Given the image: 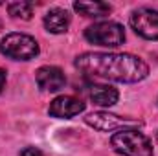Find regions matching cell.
<instances>
[{
  "instance_id": "obj_12",
  "label": "cell",
  "mask_w": 158,
  "mask_h": 156,
  "mask_svg": "<svg viewBox=\"0 0 158 156\" xmlns=\"http://www.w3.org/2000/svg\"><path fill=\"white\" fill-rule=\"evenodd\" d=\"M33 9H35L33 2H11V4H7V11L13 18L30 20L33 17Z\"/></svg>"
},
{
  "instance_id": "obj_5",
  "label": "cell",
  "mask_w": 158,
  "mask_h": 156,
  "mask_svg": "<svg viewBox=\"0 0 158 156\" xmlns=\"http://www.w3.org/2000/svg\"><path fill=\"white\" fill-rule=\"evenodd\" d=\"M85 123L99 132H112V130H123V129H136L142 127V121L131 119V117H119L116 114H109L103 110L92 112L85 117Z\"/></svg>"
},
{
  "instance_id": "obj_13",
  "label": "cell",
  "mask_w": 158,
  "mask_h": 156,
  "mask_svg": "<svg viewBox=\"0 0 158 156\" xmlns=\"http://www.w3.org/2000/svg\"><path fill=\"white\" fill-rule=\"evenodd\" d=\"M20 156H44V154H42V151L37 149V147H26V149L20 151Z\"/></svg>"
},
{
  "instance_id": "obj_14",
  "label": "cell",
  "mask_w": 158,
  "mask_h": 156,
  "mask_svg": "<svg viewBox=\"0 0 158 156\" xmlns=\"http://www.w3.org/2000/svg\"><path fill=\"white\" fill-rule=\"evenodd\" d=\"M4 84H6V72L0 68V92H2V88H4Z\"/></svg>"
},
{
  "instance_id": "obj_10",
  "label": "cell",
  "mask_w": 158,
  "mask_h": 156,
  "mask_svg": "<svg viewBox=\"0 0 158 156\" xmlns=\"http://www.w3.org/2000/svg\"><path fill=\"white\" fill-rule=\"evenodd\" d=\"M90 99L98 107H112L119 99V92L109 84H94L90 88Z\"/></svg>"
},
{
  "instance_id": "obj_15",
  "label": "cell",
  "mask_w": 158,
  "mask_h": 156,
  "mask_svg": "<svg viewBox=\"0 0 158 156\" xmlns=\"http://www.w3.org/2000/svg\"><path fill=\"white\" fill-rule=\"evenodd\" d=\"M156 143H158V132H156Z\"/></svg>"
},
{
  "instance_id": "obj_3",
  "label": "cell",
  "mask_w": 158,
  "mask_h": 156,
  "mask_svg": "<svg viewBox=\"0 0 158 156\" xmlns=\"http://www.w3.org/2000/svg\"><path fill=\"white\" fill-rule=\"evenodd\" d=\"M39 51L37 40L26 33H7L0 40V53L13 61H31Z\"/></svg>"
},
{
  "instance_id": "obj_17",
  "label": "cell",
  "mask_w": 158,
  "mask_h": 156,
  "mask_svg": "<svg viewBox=\"0 0 158 156\" xmlns=\"http://www.w3.org/2000/svg\"><path fill=\"white\" fill-rule=\"evenodd\" d=\"M0 6H2V2H0Z\"/></svg>"
},
{
  "instance_id": "obj_11",
  "label": "cell",
  "mask_w": 158,
  "mask_h": 156,
  "mask_svg": "<svg viewBox=\"0 0 158 156\" xmlns=\"http://www.w3.org/2000/svg\"><path fill=\"white\" fill-rule=\"evenodd\" d=\"M74 9L88 18H103L112 13V6L109 2H76Z\"/></svg>"
},
{
  "instance_id": "obj_7",
  "label": "cell",
  "mask_w": 158,
  "mask_h": 156,
  "mask_svg": "<svg viewBox=\"0 0 158 156\" xmlns=\"http://www.w3.org/2000/svg\"><path fill=\"white\" fill-rule=\"evenodd\" d=\"M85 107L86 105L74 96H59L50 103L48 114L52 117H57V119H70V117L79 116L81 112H85Z\"/></svg>"
},
{
  "instance_id": "obj_8",
  "label": "cell",
  "mask_w": 158,
  "mask_h": 156,
  "mask_svg": "<svg viewBox=\"0 0 158 156\" xmlns=\"http://www.w3.org/2000/svg\"><path fill=\"white\" fill-rule=\"evenodd\" d=\"M35 81L44 92H59L66 84V76L57 66H40L35 72Z\"/></svg>"
},
{
  "instance_id": "obj_4",
  "label": "cell",
  "mask_w": 158,
  "mask_h": 156,
  "mask_svg": "<svg viewBox=\"0 0 158 156\" xmlns=\"http://www.w3.org/2000/svg\"><path fill=\"white\" fill-rule=\"evenodd\" d=\"M85 39L96 46L118 48L125 42V30L119 22H114V20L96 22L85 30Z\"/></svg>"
},
{
  "instance_id": "obj_6",
  "label": "cell",
  "mask_w": 158,
  "mask_h": 156,
  "mask_svg": "<svg viewBox=\"0 0 158 156\" xmlns=\"http://www.w3.org/2000/svg\"><path fill=\"white\" fill-rule=\"evenodd\" d=\"M131 28L136 35L147 40H158V9L153 7H138L132 11Z\"/></svg>"
},
{
  "instance_id": "obj_1",
  "label": "cell",
  "mask_w": 158,
  "mask_h": 156,
  "mask_svg": "<svg viewBox=\"0 0 158 156\" xmlns=\"http://www.w3.org/2000/svg\"><path fill=\"white\" fill-rule=\"evenodd\" d=\"M74 66L86 77L116 83H138L149 76V64L132 53L86 51L76 57Z\"/></svg>"
},
{
  "instance_id": "obj_16",
  "label": "cell",
  "mask_w": 158,
  "mask_h": 156,
  "mask_svg": "<svg viewBox=\"0 0 158 156\" xmlns=\"http://www.w3.org/2000/svg\"><path fill=\"white\" fill-rule=\"evenodd\" d=\"M0 28H2V22H0Z\"/></svg>"
},
{
  "instance_id": "obj_9",
  "label": "cell",
  "mask_w": 158,
  "mask_h": 156,
  "mask_svg": "<svg viewBox=\"0 0 158 156\" xmlns=\"http://www.w3.org/2000/svg\"><path fill=\"white\" fill-rule=\"evenodd\" d=\"M44 28L55 35L64 33L70 28V13L63 7H52L44 15Z\"/></svg>"
},
{
  "instance_id": "obj_2",
  "label": "cell",
  "mask_w": 158,
  "mask_h": 156,
  "mask_svg": "<svg viewBox=\"0 0 158 156\" xmlns=\"http://www.w3.org/2000/svg\"><path fill=\"white\" fill-rule=\"evenodd\" d=\"M112 149L121 156H153L151 140L140 132L138 129H123L112 134L110 138Z\"/></svg>"
}]
</instances>
